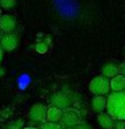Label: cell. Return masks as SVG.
Segmentation results:
<instances>
[{
    "label": "cell",
    "instance_id": "cell-14",
    "mask_svg": "<svg viewBox=\"0 0 125 129\" xmlns=\"http://www.w3.org/2000/svg\"><path fill=\"white\" fill-rule=\"evenodd\" d=\"M39 129H65L62 125H60L59 122H44L42 124V126H40Z\"/></svg>",
    "mask_w": 125,
    "mask_h": 129
},
{
    "label": "cell",
    "instance_id": "cell-3",
    "mask_svg": "<svg viewBox=\"0 0 125 129\" xmlns=\"http://www.w3.org/2000/svg\"><path fill=\"white\" fill-rule=\"evenodd\" d=\"M82 122V117H81V113L77 110V109H71L69 108L66 110H63V116L62 120H60V125L65 129H71L79 125Z\"/></svg>",
    "mask_w": 125,
    "mask_h": 129
},
{
    "label": "cell",
    "instance_id": "cell-10",
    "mask_svg": "<svg viewBox=\"0 0 125 129\" xmlns=\"http://www.w3.org/2000/svg\"><path fill=\"white\" fill-rule=\"evenodd\" d=\"M102 75H105L106 78H114L116 75H118L120 74V69L118 66H117L116 63H113V62H108V63H105L104 66H102Z\"/></svg>",
    "mask_w": 125,
    "mask_h": 129
},
{
    "label": "cell",
    "instance_id": "cell-23",
    "mask_svg": "<svg viewBox=\"0 0 125 129\" xmlns=\"http://www.w3.org/2000/svg\"><path fill=\"white\" fill-rule=\"evenodd\" d=\"M2 32H3V31H2V30H0V39H2V36H3V35H2Z\"/></svg>",
    "mask_w": 125,
    "mask_h": 129
},
{
    "label": "cell",
    "instance_id": "cell-17",
    "mask_svg": "<svg viewBox=\"0 0 125 129\" xmlns=\"http://www.w3.org/2000/svg\"><path fill=\"white\" fill-rule=\"evenodd\" d=\"M125 121H118V122H116V125H114V128H117V129H125Z\"/></svg>",
    "mask_w": 125,
    "mask_h": 129
},
{
    "label": "cell",
    "instance_id": "cell-6",
    "mask_svg": "<svg viewBox=\"0 0 125 129\" xmlns=\"http://www.w3.org/2000/svg\"><path fill=\"white\" fill-rule=\"evenodd\" d=\"M18 44H19V36L14 32L3 35L2 39H0V46L3 47L4 51H14L18 47Z\"/></svg>",
    "mask_w": 125,
    "mask_h": 129
},
{
    "label": "cell",
    "instance_id": "cell-20",
    "mask_svg": "<svg viewBox=\"0 0 125 129\" xmlns=\"http://www.w3.org/2000/svg\"><path fill=\"white\" fill-rule=\"evenodd\" d=\"M4 74H6L4 69H3V67H0V78H2V77H4Z\"/></svg>",
    "mask_w": 125,
    "mask_h": 129
},
{
    "label": "cell",
    "instance_id": "cell-21",
    "mask_svg": "<svg viewBox=\"0 0 125 129\" xmlns=\"http://www.w3.org/2000/svg\"><path fill=\"white\" fill-rule=\"evenodd\" d=\"M46 43H47V44L51 43V38H50V36H46Z\"/></svg>",
    "mask_w": 125,
    "mask_h": 129
},
{
    "label": "cell",
    "instance_id": "cell-22",
    "mask_svg": "<svg viewBox=\"0 0 125 129\" xmlns=\"http://www.w3.org/2000/svg\"><path fill=\"white\" fill-rule=\"evenodd\" d=\"M22 129H39V128H34V126H28V128H22Z\"/></svg>",
    "mask_w": 125,
    "mask_h": 129
},
{
    "label": "cell",
    "instance_id": "cell-13",
    "mask_svg": "<svg viewBox=\"0 0 125 129\" xmlns=\"http://www.w3.org/2000/svg\"><path fill=\"white\" fill-rule=\"evenodd\" d=\"M35 50H36V52H39V54H46L47 50H48V44L46 42H38L35 44Z\"/></svg>",
    "mask_w": 125,
    "mask_h": 129
},
{
    "label": "cell",
    "instance_id": "cell-9",
    "mask_svg": "<svg viewBox=\"0 0 125 129\" xmlns=\"http://www.w3.org/2000/svg\"><path fill=\"white\" fill-rule=\"evenodd\" d=\"M97 121H98V124H100V126H102L104 129H112V128H114V118L109 114V113H100L98 116H97Z\"/></svg>",
    "mask_w": 125,
    "mask_h": 129
},
{
    "label": "cell",
    "instance_id": "cell-16",
    "mask_svg": "<svg viewBox=\"0 0 125 129\" xmlns=\"http://www.w3.org/2000/svg\"><path fill=\"white\" fill-rule=\"evenodd\" d=\"M71 129H91V126H89V125L85 124V122H81L79 125H77V126L71 128Z\"/></svg>",
    "mask_w": 125,
    "mask_h": 129
},
{
    "label": "cell",
    "instance_id": "cell-5",
    "mask_svg": "<svg viewBox=\"0 0 125 129\" xmlns=\"http://www.w3.org/2000/svg\"><path fill=\"white\" fill-rule=\"evenodd\" d=\"M28 117H30V120L34 121V122H39V124L47 122V109H46V106L42 104L32 105L30 112H28Z\"/></svg>",
    "mask_w": 125,
    "mask_h": 129
},
{
    "label": "cell",
    "instance_id": "cell-15",
    "mask_svg": "<svg viewBox=\"0 0 125 129\" xmlns=\"http://www.w3.org/2000/svg\"><path fill=\"white\" fill-rule=\"evenodd\" d=\"M15 4H16V0H2L0 2V6L4 10H11V8L15 7Z\"/></svg>",
    "mask_w": 125,
    "mask_h": 129
},
{
    "label": "cell",
    "instance_id": "cell-11",
    "mask_svg": "<svg viewBox=\"0 0 125 129\" xmlns=\"http://www.w3.org/2000/svg\"><path fill=\"white\" fill-rule=\"evenodd\" d=\"M63 116V110L55 106H50L47 109V122H60Z\"/></svg>",
    "mask_w": 125,
    "mask_h": 129
},
{
    "label": "cell",
    "instance_id": "cell-1",
    "mask_svg": "<svg viewBox=\"0 0 125 129\" xmlns=\"http://www.w3.org/2000/svg\"><path fill=\"white\" fill-rule=\"evenodd\" d=\"M106 112L117 121H125V91L109 94Z\"/></svg>",
    "mask_w": 125,
    "mask_h": 129
},
{
    "label": "cell",
    "instance_id": "cell-7",
    "mask_svg": "<svg viewBox=\"0 0 125 129\" xmlns=\"http://www.w3.org/2000/svg\"><path fill=\"white\" fill-rule=\"evenodd\" d=\"M16 27V19L10 14L2 15L0 16V30H2L4 34H10L15 30Z\"/></svg>",
    "mask_w": 125,
    "mask_h": 129
},
{
    "label": "cell",
    "instance_id": "cell-8",
    "mask_svg": "<svg viewBox=\"0 0 125 129\" xmlns=\"http://www.w3.org/2000/svg\"><path fill=\"white\" fill-rule=\"evenodd\" d=\"M106 104L108 98H105L104 95H94L91 100V109L100 114V113H104V110L106 109Z\"/></svg>",
    "mask_w": 125,
    "mask_h": 129
},
{
    "label": "cell",
    "instance_id": "cell-4",
    "mask_svg": "<svg viewBox=\"0 0 125 129\" xmlns=\"http://www.w3.org/2000/svg\"><path fill=\"white\" fill-rule=\"evenodd\" d=\"M50 101H51L52 106L59 108V109H62V110H66V109L70 108V105L73 102V98H71V95L66 91H56V93L52 94Z\"/></svg>",
    "mask_w": 125,
    "mask_h": 129
},
{
    "label": "cell",
    "instance_id": "cell-18",
    "mask_svg": "<svg viewBox=\"0 0 125 129\" xmlns=\"http://www.w3.org/2000/svg\"><path fill=\"white\" fill-rule=\"evenodd\" d=\"M118 69H120V74L121 75H125V63H121L120 66H118Z\"/></svg>",
    "mask_w": 125,
    "mask_h": 129
},
{
    "label": "cell",
    "instance_id": "cell-19",
    "mask_svg": "<svg viewBox=\"0 0 125 129\" xmlns=\"http://www.w3.org/2000/svg\"><path fill=\"white\" fill-rule=\"evenodd\" d=\"M3 55H4V50H3V47L0 46V62L3 60Z\"/></svg>",
    "mask_w": 125,
    "mask_h": 129
},
{
    "label": "cell",
    "instance_id": "cell-12",
    "mask_svg": "<svg viewBox=\"0 0 125 129\" xmlns=\"http://www.w3.org/2000/svg\"><path fill=\"white\" fill-rule=\"evenodd\" d=\"M110 89L114 93H120L125 90V75H116L114 78L110 79Z\"/></svg>",
    "mask_w": 125,
    "mask_h": 129
},
{
    "label": "cell",
    "instance_id": "cell-2",
    "mask_svg": "<svg viewBox=\"0 0 125 129\" xmlns=\"http://www.w3.org/2000/svg\"><path fill=\"white\" fill-rule=\"evenodd\" d=\"M89 90L94 95H105L110 91V81L105 75H97L89 83Z\"/></svg>",
    "mask_w": 125,
    "mask_h": 129
}]
</instances>
